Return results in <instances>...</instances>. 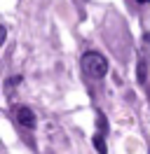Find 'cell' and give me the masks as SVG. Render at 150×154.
I'll return each mask as SVG.
<instances>
[{
  "label": "cell",
  "instance_id": "6da1fadb",
  "mask_svg": "<svg viewBox=\"0 0 150 154\" xmlns=\"http://www.w3.org/2000/svg\"><path fill=\"white\" fill-rule=\"evenodd\" d=\"M82 70H84V75L92 77V79H103L106 72H108V61L99 51H87L82 56Z\"/></svg>",
  "mask_w": 150,
  "mask_h": 154
},
{
  "label": "cell",
  "instance_id": "277c9868",
  "mask_svg": "<svg viewBox=\"0 0 150 154\" xmlns=\"http://www.w3.org/2000/svg\"><path fill=\"white\" fill-rule=\"evenodd\" d=\"M139 82L145 84V61H143V58L139 61Z\"/></svg>",
  "mask_w": 150,
  "mask_h": 154
},
{
  "label": "cell",
  "instance_id": "7a4b0ae2",
  "mask_svg": "<svg viewBox=\"0 0 150 154\" xmlns=\"http://www.w3.org/2000/svg\"><path fill=\"white\" fill-rule=\"evenodd\" d=\"M14 117H17L19 124L26 126V128H33V126H35V112L26 105H19L17 110H14Z\"/></svg>",
  "mask_w": 150,
  "mask_h": 154
},
{
  "label": "cell",
  "instance_id": "5b68a950",
  "mask_svg": "<svg viewBox=\"0 0 150 154\" xmlns=\"http://www.w3.org/2000/svg\"><path fill=\"white\" fill-rule=\"evenodd\" d=\"M99 131L106 133V119H103V115H99Z\"/></svg>",
  "mask_w": 150,
  "mask_h": 154
},
{
  "label": "cell",
  "instance_id": "8992f818",
  "mask_svg": "<svg viewBox=\"0 0 150 154\" xmlns=\"http://www.w3.org/2000/svg\"><path fill=\"white\" fill-rule=\"evenodd\" d=\"M139 2H150V0H139Z\"/></svg>",
  "mask_w": 150,
  "mask_h": 154
},
{
  "label": "cell",
  "instance_id": "3957f363",
  "mask_svg": "<svg viewBox=\"0 0 150 154\" xmlns=\"http://www.w3.org/2000/svg\"><path fill=\"white\" fill-rule=\"evenodd\" d=\"M94 147H96V152H99V154H108V149H106V140H103V133L94 135Z\"/></svg>",
  "mask_w": 150,
  "mask_h": 154
}]
</instances>
